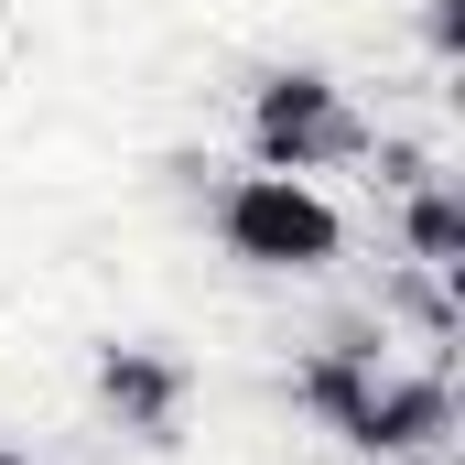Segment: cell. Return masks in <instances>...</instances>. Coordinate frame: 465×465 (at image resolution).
Returning a JSON list of instances; mask_svg holds the SVG:
<instances>
[{"label": "cell", "instance_id": "obj_1", "mask_svg": "<svg viewBox=\"0 0 465 465\" xmlns=\"http://www.w3.org/2000/svg\"><path fill=\"white\" fill-rule=\"evenodd\" d=\"M249 152H260V173H325V163L368 152V130L325 65H260L249 76Z\"/></svg>", "mask_w": 465, "mask_h": 465}, {"label": "cell", "instance_id": "obj_2", "mask_svg": "<svg viewBox=\"0 0 465 465\" xmlns=\"http://www.w3.org/2000/svg\"><path fill=\"white\" fill-rule=\"evenodd\" d=\"M217 238H228V260H249V271H336L347 217L303 173H238L228 195H217Z\"/></svg>", "mask_w": 465, "mask_h": 465}, {"label": "cell", "instance_id": "obj_3", "mask_svg": "<svg viewBox=\"0 0 465 465\" xmlns=\"http://www.w3.org/2000/svg\"><path fill=\"white\" fill-rule=\"evenodd\" d=\"M98 411H109L130 444H173L184 411H195V368H184L173 347H152V336L98 347Z\"/></svg>", "mask_w": 465, "mask_h": 465}, {"label": "cell", "instance_id": "obj_4", "mask_svg": "<svg viewBox=\"0 0 465 465\" xmlns=\"http://www.w3.org/2000/svg\"><path fill=\"white\" fill-rule=\"evenodd\" d=\"M455 433V379L444 368H379L347 411V455H444Z\"/></svg>", "mask_w": 465, "mask_h": 465}, {"label": "cell", "instance_id": "obj_5", "mask_svg": "<svg viewBox=\"0 0 465 465\" xmlns=\"http://www.w3.org/2000/svg\"><path fill=\"white\" fill-rule=\"evenodd\" d=\"M379 368H390V325H336L325 347L292 368V401H303L325 433H347V411L368 401V379H379Z\"/></svg>", "mask_w": 465, "mask_h": 465}, {"label": "cell", "instance_id": "obj_6", "mask_svg": "<svg viewBox=\"0 0 465 465\" xmlns=\"http://www.w3.org/2000/svg\"><path fill=\"white\" fill-rule=\"evenodd\" d=\"M401 238H411V271L455 282V249H465V228H455V184H444V173L401 184Z\"/></svg>", "mask_w": 465, "mask_h": 465}, {"label": "cell", "instance_id": "obj_7", "mask_svg": "<svg viewBox=\"0 0 465 465\" xmlns=\"http://www.w3.org/2000/svg\"><path fill=\"white\" fill-rule=\"evenodd\" d=\"M0 465H33V455H22V444H0Z\"/></svg>", "mask_w": 465, "mask_h": 465}, {"label": "cell", "instance_id": "obj_8", "mask_svg": "<svg viewBox=\"0 0 465 465\" xmlns=\"http://www.w3.org/2000/svg\"><path fill=\"white\" fill-rule=\"evenodd\" d=\"M357 465H411V455H357Z\"/></svg>", "mask_w": 465, "mask_h": 465}]
</instances>
